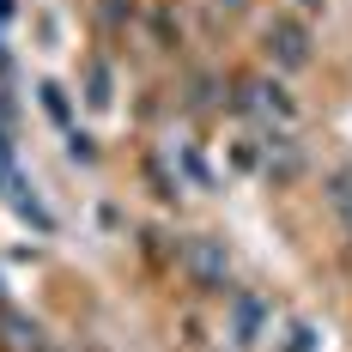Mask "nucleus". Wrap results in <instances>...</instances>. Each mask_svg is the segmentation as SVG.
<instances>
[{
  "instance_id": "f257e3e1",
  "label": "nucleus",
  "mask_w": 352,
  "mask_h": 352,
  "mask_svg": "<svg viewBox=\"0 0 352 352\" xmlns=\"http://www.w3.org/2000/svg\"><path fill=\"white\" fill-rule=\"evenodd\" d=\"M274 36H280V55H285V61H292V67H298V61H304V36L292 31V25H280V31H274Z\"/></svg>"
},
{
  "instance_id": "f03ea898",
  "label": "nucleus",
  "mask_w": 352,
  "mask_h": 352,
  "mask_svg": "<svg viewBox=\"0 0 352 352\" xmlns=\"http://www.w3.org/2000/svg\"><path fill=\"white\" fill-rule=\"evenodd\" d=\"M334 207H340V212L352 219V182H340V195H334Z\"/></svg>"
}]
</instances>
